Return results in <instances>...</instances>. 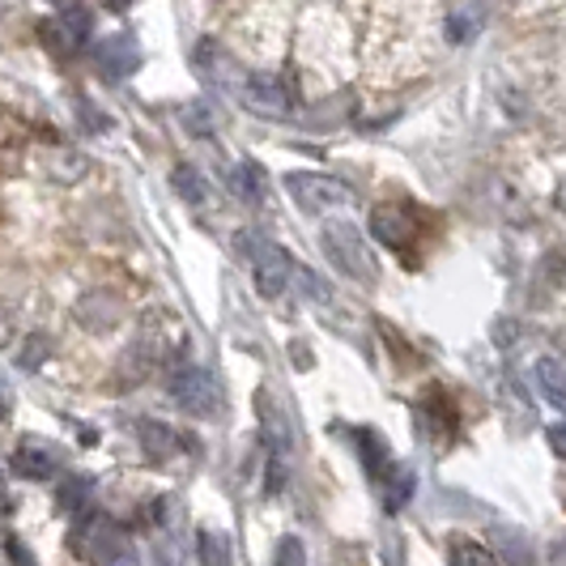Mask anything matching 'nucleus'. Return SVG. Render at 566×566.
I'll return each mask as SVG.
<instances>
[{"mask_svg": "<svg viewBox=\"0 0 566 566\" xmlns=\"http://www.w3.org/2000/svg\"><path fill=\"white\" fill-rule=\"evenodd\" d=\"M537 384H541V392H545V400L558 405V409L566 413V367L558 363V358H541Z\"/></svg>", "mask_w": 566, "mask_h": 566, "instance_id": "obj_17", "label": "nucleus"}, {"mask_svg": "<svg viewBox=\"0 0 566 566\" xmlns=\"http://www.w3.org/2000/svg\"><path fill=\"white\" fill-rule=\"evenodd\" d=\"M252 273H255V290H260L264 298H277V294H285L290 277H294V260H290L277 243L255 239L252 243Z\"/></svg>", "mask_w": 566, "mask_h": 566, "instance_id": "obj_8", "label": "nucleus"}, {"mask_svg": "<svg viewBox=\"0 0 566 566\" xmlns=\"http://www.w3.org/2000/svg\"><path fill=\"white\" fill-rule=\"evenodd\" d=\"M192 64H197V77L209 85H222V90H239L243 85V73L218 39H200L197 52H192Z\"/></svg>", "mask_w": 566, "mask_h": 566, "instance_id": "obj_9", "label": "nucleus"}, {"mask_svg": "<svg viewBox=\"0 0 566 566\" xmlns=\"http://www.w3.org/2000/svg\"><path fill=\"white\" fill-rule=\"evenodd\" d=\"M142 430V443H145V452L154 455V460H170V455H179L188 443L170 430V426H163V422H142L137 426Z\"/></svg>", "mask_w": 566, "mask_h": 566, "instance_id": "obj_13", "label": "nucleus"}, {"mask_svg": "<svg viewBox=\"0 0 566 566\" xmlns=\"http://www.w3.org/2000/svg\"><path fill=\"white\" fill-rule=\"evenodd\" d=\"M255 409H260V430H264V448H269V494H282L285 469H290V452H294L290 422H285L282 405L269 397V392L255 400Z\"/></svg>", "mask_w": 566, "mask_h": 566, "instance_id": "obj_3", "label": "nucleus"}, {"mask_svg": "<svg viewBox=\"0 0 566 566\" xmlns=\"http://www.w3.org/2000/svg\"><path fill=\"white\" fill-rule=\"evenodd\" d=\"M239 98H243L248 112L269 115V119H285L294 112V90L277 73H248L239 85Z\"/></svg>", "mask_w": 566, "mask_h": 566, "instance_id": "obj_6", "label": "nucleus"}, {"mask_svg": "<svg viewBox=\"0 0 566 566\" xmlns=\"http://www.w3.org/2000/svg\"><path fill=\"white\" fill-rule=\"evenodd\" d=\"M94 64H98V73L107 77V82H124V77H133L137 69H142V43L133 39V34H107V39H98L94 43Z\"/></svg>", "mask_w": 566, "mask_h": 566, "instance_id": "obj_7", "label": "nucleus"}, {"mask_svg": "<svg viewBox=\"0 0 566 566\" xmlns=\"http://www.w3.org/2000/svg\"><path fill=\"white\" fill-rule=\"evenodd\" d=\"M230 192L239 200H248V205H260L264 200V167L260 163H239V167L230 170Z\"/></svg>", "mask_w": 566, "mask_h": 566, "instance_id": "obj_14", "label": "nucleus"}, {"mask_svg": "<svg viewBox=\"0 0 566 566\" xmlns=\"http://www.w3.org/2000/svg\"><path fill=\"white\" fill-rule=\"evenodd\" d=\"M0 494H4V478H0Z\"/></svg>", "mask_w": 566, "mask_h": 566, "instance_id": "obj_26", "label": "nucleus"}, {"mask_svg": "<svg viewBox=\"0 0 566 566\" xmlns=\"http://www.w3.org/2000/svg\"><path fill=\"white\" fill-rule=\"evenodd\" d=\"M170 397H175V405L184 413H192V418H218L222 413V388H218V379L209 370L188 367V363L170 375Z\"/></svg>", "mask_w": 566, "mask_h": 566, "instance_id": "obj_4", "label": "nucleus"}, {"mask_svg": "<svg viewBox=\"0 0 566 566\" xmlns=\"http://www.w3.org/2000/svg\"><path fill=\"white\" fill-rule=\"evenodd\" d=\"M85 499H90V482H85V478H69V482H64V494H60V507H77V503H85Z\"/></svg>", "mask_w": 566, "mask_h": 566, "instance_id": "obj_22", "label": "nucleus"}, {"mask_svg": "<svg viewBox=\"0 0 566 566\" xmlns=\"http://www.w3.org/2000/svg\"><path fill=\"white\" fill-rule=\"evenodd\" d=\"M175 192L184 200H192V205H205V197H209L197 167H175Z\"/></svg>", "mask_w": 566, "mask_h": 566, "instance_id": "obj_19", "label": "nucleus"}, {"mask_svg": "<svg viewBox=\"0 0 566 566\" xmlns=\"http://www.w3.org/2000/svg\"><path fill=\"white\" fill-rule=\"evenodd\" d=\"M9 409H13V400H9V388H4V384H0V422H4V418H9Z\"/></svg>", "mask_w": 566, "mask_h": 566, "instance_id": "obj_25", "label": "nucleus"}, {"mask_svg": "<svg viewBox=\"0 0 566 566\" xmlns=\"http://www.w3.org/2000/svg\"><path fill=\"white\" fill-rule=\"evenodd\" d=\"M48 349H52V340H48V337H30V340H27V349H22V358H18V363H22L27 370H34L39 363H43V358H48Z\"/></svg>", "mask_w": 566, "mask_h": 566, "instance_id": "obj_21", "label": "nucleus"}, {"mask_svg": "<svg viewBox=\"0 0 566 566\" xmlns=\"http://www.w3.org/2000/svg\"><path fill=\"white\" fill-rule=\"evenodd\" d=\"M482 27H485L482 0H464V4H455L452 13H448V39H452V43H469V39H478Z\"/></svg>", "mask_w": 566, "mask_h": 566, "instance_id": "obj_12", "label": "nucleus"}, {"mask_svg": "<svg viewBox=\"0 0 566 566\" xmlns=\"http://www.w3.org/2000/svg\"><path fill=\"white\" fill-rule=\"evenodd\" d=\"M370 234L388 248H409L418 239V213L409 205H375L370 213Z\"/></svg>", "mask_w": 566, "mask_h": 566, "instance_id": "obj_10", "label": "nucleus"}, {"mask_svg": "<svg viewBox=\"0 0 566 566\" xmlns=\"http://www.w3.org/2000/svg\"><path fill=\"white\" fill-rule=\"evenodd\" d=\"M90 9H85L82 0H64L56 9V18H48L39 34H43V43H48V52H56V56H77L82 48H90Z\"/></svg>", "mask_w": 566, "mask_h": 566, "instance_id": "obj_5", "label": "nucleus"}, {"mask_svg": "<svg viewBox=\"0 0 566 566\" xmlns=\"http://www.w3.org/2000/svg\"><path fill=\"white\" fill-rule=\"evenodd\" d=\"M319 248L328 255V264L345 273L349 282H363V285H375L379 282V264H375V255L370 248L363 243V230L349 227V222H328L324 234H319Z\"/></svg>", "mask_w": 566, "mask_h": 566, "instance_id": "obj_1", "label": "nucleus"}, {"mask_svg": "<svg viewBox=\"0 0 566 566\" xmlns=\"http://www.w3.org/2000/svg\"><path fill=\"white\" fill-rule=\"evenodd\" d=\"M277 566H307V549L298 537H282L277 541Z\"/></svg>", "mask_w": 566, "mask_h": 566, "instance_id": "obj_20", "label": "nucleus"}, {"mask_svg": "<svg viewBox=\"0 0 566 566\" xmlns=\"http://www.w3.org/2000/svg\"><path fill=\"white\" fill-rule=\"evenodd\" d=\"M184 124H188L192 133H209V119H205V107H192V112L184 115Z\"/></svg>", "mask_w": 566, "mask_h": 566, "instance_id": "obj_24", "label": "nucleus"}, {"mask_svg": "<svg viewBox=\"0 0 566 566\" xmlns=\"http://www.w3.org/2000/svg\"><path fill=\"white\" fill-rule=\"evenodd\" d=\"M112 4H128V0H112Z\"/></svg>", "mask_w": 566, "mask_h": 566, "instance_id": "obj_27", "label": "nucleus"}, {"mask_svg": "<svg viewBox=\"0 0 566 566\" xmlns=\"http://www.w3.org/2000/svg\"><path fill=\"white\" fill-rule=\"evenodd\" d=\"M452 566H499V558L478 541H452Z\"/></svg>", "mask_w": 566, "mask_h": 566, "instance_id": "obj_18", "label": "nucleus"}, {"mask_svg": "<svg viewBox=\"0 0 566 566\" xmlns=\"http://www.w3.org/2000/svg\"><path fill=\"white\" fill-rule=\"evenodd\" d=\"M285 192L294 197V205L303 213H328V209H340V205L354 200V192L340 184L337 175H324V170H290Z\"/></svg>", "mask_w": 566, "mask_h": 566, "instance_id": "obj_2", "label": "nucleus"}, {"mask_svg": "<svg viewBox=\"0 0 566 566\" xmlns=\"http://www.w3.org/2000/svg\"><path fill=\"white\" fill-rule=\"evenodd\" d=\"M545 439H549V448H554V452H558L566 460V422H554V426H549V434H545Z\"/></svg>", "mask_w": 566, "mask_h": 566, "instance_id": "obj_23", "label": "nucleus"}, {"mask_svg": "<svg viewBox=\"0 0 566 566\" xmlns=\"http://www.w3.org/2000/svg\"><path fill=\"white\" fill-rule=\"evenodd\" d=\"M56 469H60L56 443L34 439V434L18 443V452H13V473H18V478H27V482H48V478H56Z\"/></svg>", "mask_w": 566, "mask_h": 566, "instance_id": "obj_11", "label": "nucleus"}, {"mask_svg": "<svg viewBox=\"0 0 566 566\" xmlns=\"http://www.w3.org/2000/svg\"><path fill=\"white\" fill-rule=\"evenodd\" d=\"M197 558L200 566H230L234 563V545L218 528H197Z\"/></svg>", "mask_w": 566, "mask_h": 566, "instance_id": "obj_15", "label": "nucleus"}, {"mask_svg": "<svg viewBox=\"0 0 566 566\" xmlns=\"http://www.w3.org/2000/svg\"><path fill=\"white\" fill-rule=\"evenodd\" d=\"M494 545H499V558H507L511 566H533V545L524 541L520 528L494 524Z\"/></svg>", "mask_w": 566, "mask_h": 566, "instance_id": "obj_16", "label": "nucleus"}]
</instances>
